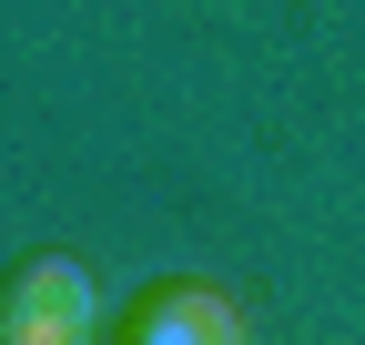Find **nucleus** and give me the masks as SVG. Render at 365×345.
<instances>
[{"label":"nucleus","mask_w":365,"mask_h":345,"mask_svg":"<svg viewBox=\"0 0 365 345\" xmlns=\"http://www.w3.org/2000/svg\"><path fill=\"white\" fill-rule=\"evenodd\" d=\"M102 335V284H91L81 254L41 244L11 264V284H0V345H91Z\"/></svg>","instance_id":"f257e3e1"},{"label":"nucleus","mask_w":365,"mask_h":345,"mask_svg":"<svg viewBox=\"0 0 365 345\" xmlns=\"http://www.w3.org/2000/svg\"><path fill=\"white\" fill-rule=\"evenodd\" d=\"M122 345H244V305L223 284H153L132 294Z\"/></svg>","instance_id":"f03ea898"}]
</instances>
